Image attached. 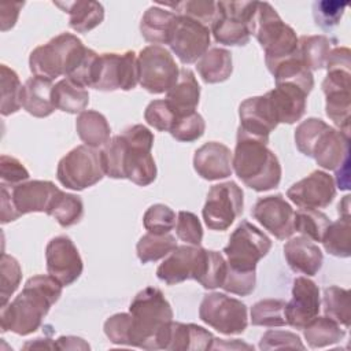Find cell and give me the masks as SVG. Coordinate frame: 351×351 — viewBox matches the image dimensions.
<instances>
[{
    "instance_id": "6da1fadb",
    "label": "cell",
    "mask_w": 351,
    "mask_h": 351,
    "mask_svg": "<svg viewBox=\"0 0 351 351\" xmlns=\"http://www.w3.org/2000/svg\"><path fill=\"white\" fill-rule=\"evenodd\" d=\"M62 288L63 285L49 274L30 277L18 296L1 306V330H11L21 336L36 332L52 304L59 300Z\"/></svg>"
},
{
    "instance_id": "7a4b0ae2",
    "label": "cell",
    "mask_w": 351,
    "mask_h": 351,
    "mask_svg": "<svg viewBox=\"0 0 351 351\" xmlns=\"http://www.w3.org/2000/svg\"><path fill=\"white\" fill-rule=\"evenodd\" d=\"M267 143L269 140L254 137L237 129L232 167L236 176L256 192L277 188L281 181V165Z\"/></svg>"
},
{
    "instance_id": "3957f363",
    "label": "cell",
    "mask_w": 351,
    "mask_h": 351,
    "mask_svg": "<svg viewBox=\"0 0 351 351\" xmlns=\"http://www.w3.org/2000/svg\"><path fill=\"white\" fill-rule=\"evenodd\" d=\"M129 313L132 315L130 347L159 350L158 337L173 321V310L163 292L155 287L144 288L132 300Z\"/></svg>"
},
{
    "instance_id": "277c9868",
    "label": "cell",
    "mask_w": 351,
    "mask_h": 351,
    "mask_svg": "<svg viewBox=\"0 0 351 351\" xmlns=\"http://www.w3.org/2000/svg\"><path fill=\"white\" fill-rule=\"evenodd\" d=\"M325 67L328 70L322 81L325 112L341 132L350 134L351 51L347 47L332 48Z\"/></svg>"
},
{
    "instance_id": "5b68a950",
    "label": "cell",
    "mask_w": 351,
    "mask_h": 351,
    "mask_svg": "<svg viewBox=\"0 0 351 351\" xmlns=\"http://www.w3.org/2000/svg\"><path fill=\"white\" fill-rule=\"evenodd\" d=\"M254 34L265 51V62L271 71L277 63L298 52V36L287 25L278 12L267 3L258 1L254 18L250 25Z\"/></svg>"
},
{
    "instance_id": "8992f818",
    "label": "cell",
    "mask_w": 351,
    "mask_h": 351,
    "mask_svg": "<svg viewBox=\"0 0 351 351\" xmlns=\"http://www.w3.org/2000/svg\"><path fill=\"white\" fill-rule=\"evenodd\" d=\"M126 141L125 178L138 186H147L156 178V165L151 154L154 134L144 125H133L121 133Z\"/></svg>"
},
{
    "instance_id": "52a82bcc",
    "label": "cell",
    "mask_w": 351,
    "mask_h": 351,
    "mask_svg": "<svg viewBox=\"0 0 351 351\" xmlns=\"http://www.w3.org/2000/svg\"><path fill=\"white\" fill-rule=\"evenodd\" d=\"M106 176L101 154L88 145H77L69 151L58 163V181L73 191L93 186Z\"/></svg>"
},
{
    "instance_id": "ba28073f",
    "label": "cell",
    "mask_w": 351,
    "mask_h": 351,
    "mask_svg": "<svg viewBox=\"0 0 351 351\" xmlns=\"http://www.w3.org/2000/svg\"><path fill=\"white\" fill-rule=\"evenodd\" d=\"M271 240L248 221H241L223 247L228 266L239 271H256V263L267 255Z\"/></svg>"
},
{
    "instance_id": "9c48e42d",
    "label": "cell",
    "mask_w": 351,
    "mask_h": 351,
    "mask_svg": "<svg viewBox=\"0 0 351 351\" xmlns=\"http://www.w3.org/2000/svg\"><path fill=\"white\" fill-rule=\"evenodd\" d=\"M138 84L149 93L167 92L178 80L180 69L166 48L160 45L144 47L137 55Z\"/></svg>"
},
{
    "instance_id": "30bf717a",
    "label": "cell",
    "mask_w": 351,
    "mask_h": 351,
    "mask_svg": "<svg viewBox=\"0 0 351 351\" xmlns=\"http://www.w3.org/2000/svg\"><path fill=\"white\" fill-rule=\"evenodd\" d=\"M199 318L223 335H240L248 325L247 306L219 292L204 295L199 307Z\"/></svg>"
},
{
    "instance_id": "8fae6325",
    "label": "cell",
    "mask_w": 351,
    "mask_h": 351,
    "mask_svg": "<svg viewBox=\"0 0 351 351\" xmlns=\"http://www.w3.org/2000/svg\"><path fill=\"white\" fill-rule=\"evenodd\" d=\"M84 45L82 41L71 33H60L47 44L36 47L29 56L30 71L36 77L49 81L64 75L73 53Z\"/></svg>"
},
{
    "instance_id": "7c38bea8",
    "label": "cell",
    "mask_w": 351,
    "mask_h": 351,
    "mask_svg": "<svg viewBox=\"0 0 351 351\" xmlns=\"http://www.w3.org/2000/svg\"><path fill=\"white\" fill-rule=\"evenodd\" d=\"M243 206L244 193L234 181L213 185L202 211L203 219L211 230H226L241 215Z\"/></svg>"
},
{
    "instance_id": "4fadbf2b",
    "label": "cell",
    "mask_w": 351,
    "mask_h": 351,
    "mask_svg": "<svg viewBox=\"0 0 351 351\" xmlns=\"http://www.w3.org/2000/svg\"><path fill=\"white\" fill-rule=\"evenodd\" d=\"M138 84V63L136 52L100 53L93 86L97 90H130Z\"/></svg>"
},
{
    "instance_id": "5bb4252c",
    "label": "cell",
    "mask_w": 351,
    "mask_h": 351,
    "mask_svg": "<svg viewBox=\"0 0 351 351\" xmlns=\"http://www.w3.org/2000/svg\"><path fill=\"white\" fill-rule=\"evenodd\" d=\"M218 16L210 32L217 43L241 47L248 44L251 33L248 29L250 5L247 1H217Z\"/></svg>"
},
{
    "instance_id": "9a60e30c",
    "label": "cell",
    "mask_w": 351,
    "mask_h": 351,
    "mask_svg": "<svg viewBox=\"0 0 351 351\" xmlns=\"http://www.w3.org/2000/svg\"><path fill=\"white\" fill-rule=\"evenodd\" d=\"M210 29L197 21L178 15L169 47L184 64L197 62L210 47Z\"/></svg>"
},
{
    "instance_id": "2e32d148",
    "label": "cell",
    "mask_w": 351,
    "mask_h": 351,
    "mask_svg": "<svg viewBox=\"0 0 351 351\" xmlns=\"http://www.w3.org/2000/svg\"><path fill=\"white\" fill-rule=\"evenodd\" d=\"M47 271L63 287L71 285L82 273L81 255L69 236L60 234L51 239L45 247Z\"/></svg>"
},
{
    "instance_id": "e0dca14e",
    "label": "cell",
    "mask_w": 351,
    "mask_h": 351,
    "mask_svg": "<svg viewBox=\"0 0 351 351\" xmlns=\"http://www.w3.org/2000/svg\"><path fill=\"white\" fill-rule=\"evenodd\" d=\"M335 196V180L322 170H314L307 177L291 185L287 191V197L300 208L328 207Z\"/></svg>"
},
{
    "instance_id": "ac0fdd59",
    "label": "cell",
    "mask_w": 351,
    "mask_h": 351,
    "mask_svg": "<svg viewBox=\"0 0 351 351\" xmlns=\"http://www.w3.org/2000/svg\"><path fill=\"white\" fill-rule=\"evenodd\" d=\"M251 214L278 240L289 239L295 232V211L280 193L259 197L254 204Z\"/></svg>"
},
{
    "instance_id": "d6986e66",
    "label": "cell",
    "mask_w": 351,
    "mask_h": 351,
    "mask_svg": "<svg viewBox=\"0 0 351 351\" xmlns=\"http://www.w3.org/2000/svg\"><path fill=\"white\" fill-rule=\"evenodd\" d=\"M204 251L206 248L200 245H177L158 266L156 277L167 285H174L191 278L196 280Z\"/></svg>"
},
{
    "instance_id": "ffe728a7",
    "label": "cell",
    "mask_w": 351,
    "mask_h": 351,
    "mask_svg": "<svg viewBox=\"0 0 351 351\" xmlns=\"http://www.w3.org/2000/svg\"><path fill=\"white\" fill-rule=\"evenodd\" d=\"M321 308L319 288L307 277H296L292 285V299L285 303L284 314L287 325L303 329Z\"/></svg>"
},
{
    "instance_id": "44dd1931",
    "label": "cell",
    "mask_w": 351,
    "mask_h": 351,
    "mask_svg": "<svg viewBox=\"0 0 351 351\" xmlns=\"http://www.w3.org/2000/svg\"><path fill=\"white\" fill-rule=\"evenodd\" d=\"M60 191L52 181L33 180L11 188V199L19 215L29 213L48 214Z\"/></svg>"
},
{
    "instance_id": "7402d4cb",
    "label": "cell",
    "mask_w": 351,
    "mask_h": 351,
    "mask_svg": "<svg viewBox=\"0 0 351 351\" xmlns=\"http://www.w3.org/2000/svg\"><path fill=\"white\" fill-rule=\"evenodd\" d=\"M239 129L258 138L269 140V134L277 128L278 122L266 96H252L239 106Z\"/></svg>"
},
{
    "instance_id": "603a6c76",
    "label": "cell",
    "mask_w": 351,
    "mask_h": 351,
    "mask_svg": "<svg viewBox=\"0 0 351 351\" xmlns=\"http://www.w3.org/2000/svg\"><path fill=\"white\" fill-rule=\"evenodd\" d=\"M265 96L278 123L292 125L304 115L308 95L293 84H276Z\"/></svg>"
},
{
    "instance_id": "cb8c5ba5",
    "label": "cell",
    "mask_w": 351,
    "mask_h": 351,
    "mask_svg": "<svg viewBox=\"0 0 351 351\" xmlns=\"http://www.w3.org/2000/svg\"><path fill=\"white\" fill-rule=\"evenodd\" d=\"M230 149L218 141H208L199 147L193 155L195 171L207 181H217L232 174Z\"/></svg>"
},
{
    "instance_id": "d4e9b609",
    "label": "cell",
    "mask_w": 351,
    "mask_h": 351,
    "mask_svg": "<svg viewBox=\"0 0 351 351\" xmlns=\"http://www.w3.org/2000/svg\"><path fill=\"white\" fill-rule=\"evenodd\" d=\"M313 158L325 170L339 169L350 159V134L329 126L317 141Z\"/></svg>"
},
{
    "instance_id": "484cf974",
    "label": "cell",
    "mask_w": 351,
    "mask_h": 351,
    "mask_svg": "<svg viewBox=\"0 0 351 351\" xmlns=\"http://www.w3.org/2000/svg\"><path fill=\"white\" fill-rule=\"evenodd\" d=\"M284 256L288 266L295 273L306 274L307 277L315 276L322 267L324 255L321 248L313 240L298 236L288 240L284 245Z\"/></svg>"
},
{
    "instance_id": "4316f807",
    "label": "cell",
    "mask_w": 351,
    "mask_h": 351,
    "mask_svg": "<svg viewBox=\"0 0 351 351\" xmlns=\"http://www.w3.org/2000/svg\"><path fill=\"white\" fill-rule=\"evenodd\" d=\"M214 336L211 332L196 324L170 322L166 347L165 350L171 351H206L211 350Z\"/></svg>"
},
{
    "instance_id": "83f0119b",
    "label": "cell",
    "mask_w": 351,
    "mask_h": 351,
    "mask_svg": "<svg viewBox=\"0 0 351 351\" xmlns=\"http://www.w3.org/2000/svg\"><path fill=\"white\" fill-rule=\"evenodd\" d=\"M199 99L200 86L193 71L188 67L180 69L177 82L166 92V100L176 112L177 118L195 112Z\"/></svg>"
},
{
    "instance_id": "f1b7e54d",
    "label": "cell",
    "mask_w": 351,
    "mask_h": 351,
    "mask_svg": "<svg viewBox=\"0 0 351 351\" xmlns=\"http://www.w3.org/2000/svg\"><path fill=\"white\" fill-rule=\"evenodd\" d=\"M52 81L41 77H30L22 85V107L36 118L49 117L55 111L52 101Z\"/></svg>"
},
{
    "instance_id": "f546056e",
    "label": "cell",
    "mask_w": 351,
    "mask_h": 351,
    "mask_svg": "<svg viewBox=\"0 0 351 351\" xmlns=\"http://www.w3.org/2000/svg\"><path fill=\"white\" fill-rule=\"evenodd\" d=\"M177 14L159 5L149 7L140 22V32L145 41L158 44H167L170 41L173 29L177 22Z\"/></svg>"
},
{
    "instance_id": "4dcf8cb0",
    "label": "cell",
    "mask_w": 351,
    "mask_h": 351,
    "mask_svg": "<svg viewBox=\"0 0 351 351\" xmlns=\"http://www.w3.org/2000/svg\"><path fill=\"white\" fill-rule=\"evenodd\" d=\"M55 5L69 14V25L77 33H86L92 30L104 19V8L99 1H56Z\"/></svg>"
},
{
    "instance_id": "1f68e13d",
    "label": "cell",
    "mask_w": 351,
    "mask_h": 351,
    "mask_svg": "<svg viewBox=\"0 0 351 351\" xmlns=\"http://www.w3.org/2000/svg\"><path fill=\"white\" fill-rule=\"evenodd\" d=\"M75 129L81 141L90 148H99L110 141L111 128L107 118L99 111L85 110L80 112Z\"/></svg>"
},
{
    "instance_id": "d6a6232c",
    "label": "cell",
    "mask_w": 351,
    "mask_h": 351,
    "mask_svg": "<svg viewBox=\"0 0 351 351\" xmlns=\"http://www.w3.org/2000/svg\"><path fill=\"white\" fill-rule=\"evenodd\" d=\"M196 69L206 84L223 82L233 71L232 53L219 47L208 48L207 52L197 60Z\"/></svg>"
},
{
    "instance_id": "836d02e7",
    "label": "cell",
    "mask_w": 351,
    "mask_h": 351,
    "mask_svg": "<svg viewBox=\"0 0 351 351\" xmlns=\"http://www.w3.org/2000/svg\"><path fill=\"white\" fill-rule=\"evenodd\" d=\"M52 101L55 108L63 112L80 114L85 111L89 103V93L84 86L74 84L69 78H63L53 85Z\"/></svg>"
},
{
    "instance_id": "e575fe53",
    "label": "cell",
    "mask_w": 351,
    "mask_h": 351,
    "mask_svg": "<svg viewBox=\"0 0 351 351\" xmlns=\"http://www.w3.org/2000/svg\"><path fill=\"white\" fill-rule=\"evenodd\" d=\"M270 73L274 75L276 84H293L302 88L307 95L314 88L313 73L300 60L298 52L277 63Z\"/></svg>"
},
{
    "instance_id": "d590c367",
    "label": "cell",
    "mask_w": 351,
    "mask_h": 351,
    "mask_svg": "<svg viewBox=\"0 0 351 351\" xmlns=\"http://www.w3.org/2000/svg\"><path fill=\"white\" fill-rule=\"evenodd\" d=\"M303 333L311 348H322L336 344L346 336V330L341 325L326 315L314 317L303 328Z\"/></svg>"
},
{
    "instance_id": "8d00e7d4",
    "label": "cell",
    "mask_w": 351,
    "mask_h": 351,
    "mask_svg": "<svg viewBox=\"0 0 351 351\" xmlns=\"http://www.w3.org/2000/svg\"><path fill=\"white\" fill-rule=\"evenodd\" d=\"M330 49L332 40L324 34L302 36L298 40L299 58L310 71L325 67Z\"/></svg>"
},
{
    "instance_id": "74e56055",
    "label": "cell",
    "mask_w": 351,
    "mask_h": 351,
    "mask_svg": "<svg viewBox=\"0 0 351 351\" xmlns=\"http://www.w3.org/2000/svg\"><path fill=\"white\" fill-rule=\"evenodd\" d=\"M325 251L337 258L351 255V222L350 217H340L330 222L321 240Z\"/></svg>"
},
{
    "instance_id": "f35d334b",
    "label": "cell",
    "mask_w": 351,
    "mask_h": 351,
    "mask_svg": "<svg viewBox=\"0 0 351 351\" xmlns=\"http://www.w3.org/2000/svg\"><path fill=\"white\" fill-rule=\"evenodd\" d=\"M177 247L176 237L170 233L155 234L147 233L140 237L136 245L137 258L141 263L156 262L165 256H167Z\"/></svg>"
},
{
    "instance_id": "ab89813d",
    "label": "cell",
    "mask_w": 351,
    "mask_h": 351,
    "mask_svg": "<svg viewBox=\"0 0 351 351\" xmlns=\"http://www.w3.org/2000/svg\"><path fill=\"white\" fill-rule=\"evenodd\" d=\"M324 313L326 317L335 319L344 328L350 326L351 322V303L350 291L337 285H330L324 289L322 296Z\"/></svg>"
},
{
    "instance_id": "60d3db41",
    "label": "cell",
    "mask_w": 351,
    "mask_h": 351,
    "mask_svg": "<svg viewBox=\"0 0 351 351\" xmlns=\"http://www.w3.org/2000/svg\"><path fill=\"white\" fill-rule=\"evenodd\" d=\"M48 215L53 217L62 228L78 223L84 215V202L74 193L60 191L55 197Z\"/></svg>"
},
{
    "instance_id": "b9f144b4",
    "label": "cell",
    "mask_w": 351,
    "mask_h": 351,
    "mask_svg": "<svg viewBox=\"0 0 351 351\" xmlns=\"http://www.w3.org/2000/svg\"><path fill=\"white\" fill-rule=\"evenodd\" d=\"M330 222L329 217L317 208H300L295 213L293 228L304 237L321 243Z\"/></svg>"
},
{
    "instance_id": "7bdbcfd3",
    "label": "cell",
    "mask_w": 351,
    "mask_h": 351,
    "mask_svg": "<svg viewBox=\"0 0 351 351\" xmlns=\"http://www.w3.org/2000/svg\"><path fill=\"white\" fill-rule=\"evenodd\" d=\"M0 90H1V115L8 117L22 107V84L18 74L7 64L0 66Z\"/></svg>"
},
{
    "instance_id": "ee69618b",
    "label": "cell",
    "mask_w": 351,
    "mask_h": 351,
    "mask_svg": "<svg viewBox=\"0 0 351 351\" xmlns=\"http://www.w3.org/2000/svg\"><path fill=\"white\" fill-rule=\"evenodd\" d=\"M226 261L221 252L206 250L196 281L206 289L221 288L226 276Z\"/></svg>"
},
{
    "instance_id": "f6af8a7d",
    "label": "cell",
    "mask_w": 351,
    "mask_h": 351,
    "mask_svg": "<svg viewBox=\"0 0 351 351\" xmlns=\"http://www.w3.org/2000/svg\"><path fill=\"white\" fill-rule=\"evenodd\" d=\"M285 302L281 299H263L251 307V324L255 326H285Z\"/></svg>"
},
{
    "instance_id": "bcb514c9",
    "label": "cell",
    "mask_w": 351,
    "mask_h": 351,
    "mask_svg": "<svg viewBox=\"0 0 351 351\" xmlns=\"http://www.w3.org/2000/svg\"><path fill=\"white\" fill-rule=\"evenodd\" d=\"M174 8L177 15L188 16L193 21L200 22L202 25L211 29L213 23L215 22L219 11L217 1H208V0H186L180 1L176 4H165Z\"/></svg>"
},
{
    "instance_id": "7dc6e473",
    "label": "cell",
    "mask_w": 351,
    "mask_h": 351,
    "mask_svg": "<svg viewBox=\"0 0 351 351\" xmlns=\"http://www.w3.org/2000/svg\"><path fill=\"white\" fill-rule=\"evenodd\" d=\"M125 151H126V141L122 134H117L104 145L100 151L101 162L106 176L121 180L125 178L123 162H125Z\"/></svg>"
},
{
    "instance_id": "c3c4849f",
    "label": "cell",
    "mask_w": 351,
    "mask_h": 351,
    "mask_svg": "<svg viewBox=\"0 0 351 351\" xmlns=\"http://www.w3.org/2000/svg\"><path fill=\"white\" fill-rule=\"evenodd\" d=\"M329 128V125L319 118H307L302 121L295 130V144L296 148L306 156L313 158V151L322 136V133Z\"/></svg>"
},
{
    "instance_id": "681fc988",
    "label": "cell",
    "mask_w": 351,
    "mask_h": 351,
    "mask_svg": "<svg viewBox=\"0 0 351 351\" xmlns=\"http://www.w3.org/2000/svg\"><path fill=\"white\" fill-rule=\"evenodd\" d=\"M0 299L1 306H4L5 303H8L10 298L16 291L22 280V269L19 262L5 252L1 254L0 259Z\"/></svg>"
},
{
    "instance_id": "f907efd6",
    "label": "cell",
    "mask_w": 351,
    "mask_h": 351,
    "mask_svg": "<svg viewBox=\"0 0 351 351\" xmlns=\"http://www.w3.org/2000/svg\"><path fill=\"white\" fill-rule=\"evenodd\" d=\"M143 225L149 233H169L176 226V213L166 204H152L144 213Z\"/></svg>"
},
{
    "instance_id": "816d5d0a",
    "label": "cell",
    "mask_w": 351,
    "mask_h": 351,
    "mask_svg": "<svg viewBox=\"0 0 351 351\" xmlns=\"http://www.w3.org/2000/svg\"><path fill=\"white\" fill-rule=\"evenodd\" d=\"M206 130V122L199 112L178 117L170 130L173 138L181 143H192L199 140Z\"/></svg>"
},
{
    "instance_id": "f5cc1de1",
    "label": "cell",
    "mask_w": 351,
    "mask_h": 351,
    "mask_svg": "<svg viewBox=\"0 0 351 351\" xmlns=\"http://www.w3.org/2000/svg\"><path fill=\"white\" fill-rule=\"evenodd\" d=\"M144 119L149 126L159 132H170L177 119V115L166 99H159L152 100L147 106L144 111Z\"/></svg>"
},
{
    "instance_id": "db71d44e",
    "label": "cell",
    "mask_w": 351,
    "mask_h": 351,
    "mask_svg": "<svg viewBox=\"0 0 351 351\" xmlns=\"http://www.w3.org/2000/svg\"><path fill=\"white\" fill-rule=\"evenodd\" d=\"M347 5V1L337 0L315 1L313 5V15L315 23L324 30L335 27L340 22Z\"/></svg>"
},
{
    "instance_id": "11a10c76",
    "label": "cell",
    "mask_w": 351,
    "mask_h": 351,
    "mask_svg": "<svg viewBox=\"0 0 351 351\" xmlns=\"http://www.w3.org/2000/svg\"><path fill=\"white\" fill-rule=\"evenodd\" d=\"M132 315L130 313H117L106 319L104 333L112 344L130 346Z\"/></svg>"
},
{
    "instance_id": "9f6ffc18",
    "label": "cell",
    "mask_w": 351,
    "mask_h": 351,
    "mask_svg": "<svg viewBox=\"0 0 351 351\" xmlns=\"http://www.w3.org/2000/svg\"><path fill=\"white\" fill-rule=\"evenodd\" d=\"M176 233L177 237L186 244L200 245L203 239V228L197 215L191 211H180L176 222Z\"/></svg>"
},
{
    "instance_id": "6f0895ef",
    "label": "cell",
    "mask_w": 351,
    "mask_h": 351,
    "mask_svg": "<svg viewBox=\"0 0 351 351\" xmlns=\"http://www.w3.org/2000/svg\"><path fill=\"white\" fill-rule=\"evenodd\" d=\"M255 282H256V271H239L228 266L226 276L221 288L226 292H230L239 296H248L255 289Z\"/></svg>"
},
{
    "instance_id": "680465c9",
    "label": "cell",
    "mask_w": 351,
    "mask_h": 351,
    "mask_svg": "<svg viewBox=\"0 0 351 351\" xmlns=\"http://www.w3.org/2000/svg\"><path fill=\"white\" fill-rule=\"evenodd\" d=\"M29 180L27 169L16 158L1 155L0 158V182L1 185L14 188Z\"/></svg>"
},
{
    "instance_id": "91938a15",
    "label": "cell",
    "mask_w": 351,
    "mask_h": 351,
    "mask_svg": "<svg viewBox=\"0 0 351 351\" xmlns=\"http://www.w3.org/2000/svg\"><path fill=\"white\" fill-rule=\"evenodd\" d=\"M261 350H277V348H299L304 350L300 337L296 333L287 330H267L261 341Z\"/></svg>"
},
{
    "instance_id": "94428289",
    "label": "cell",
    "mask_w": 351,
    "mask_h": 351,
    "mask_svg": "<svg viewBox=\"0 0 351 351\" xmlns=\"http://www.w3.org/2000/svg\"><path fill=\"white\" fill-rule=\"evenodd\" d=\"M0 208H1V213H0L1 223H8L21 217L11 199V189L5 185H1V189H0Z\"/></svg>"
},
{
    "instance_id": "6125c7cd",
    "label": "cell",
    "mask_w": 351,
    "mask_h": 351,
    "mask_svg": "<svg viewBox=\"0 0 351 351\" xmlns=\"http://www.w3.org/2000/svg\"><path fill=\"white\" fill-rule=\"evenodd\" d=\"M25 3H7L0 5V23H1V32H7L11 27H14L19 11L23 7Z\"/></svg>"
},
{
    "instance_id": "be15d7a7",
    "label": "cell",
    "mask_w": 351,
    "mask_h": 351,
    "mask_svg": "<svg viewBox=\"0 0 351 351\" xmlns=\"http://www.w3.org/2000/svg\"><path fill=\"white\" fill-rule=\"evenodd\" d=\"M55 347L58 350H89V344L84 339L75 336H60L55 341Z\"/></svg>"
},
{
    "instance_id": "e7e4bbea",
    "label": "cell",
    "mask_w": 351,
    "mask_h": 351,
    "mask_svg": "<svg viewBox=\"0 0 351 351\" xmlns=\"http://www.w3.org/2000/svg\"><path fill=\"white\" fill-rule=\"evenodd\" d=\"M336 171V182L337 186L343 191L350 188V159H347Z\"/></svg>"
},
{
    "instance_id": "03108f58",
    "label": "cell",
    "mask_w": 351,
    "mask_h": 351,
    "mask_svg": "<svg viewBox=\"0 0 351 351\" xmlns=\"http://www.w3.org/2000/svg\"><path fill=\"white\" fill-rule=\"evenodd\" d=\"M23 348H56L55 341L52 343L51 339H36L34 343H26Z\"/></svg>"
},
{
    "instance_id": "003e7915",
    "label": "cell",
    "mask_w": 351,
    "mask_h": 351,
    "mask_svg": "<svg viewBox=\"0 0 351 351\" xmlns=\"http://www.w3.org/2000/svg\"><path fill=\"white\" fill-rule=\"evenodd\" d=\"M337 213L340 217H350V195H346L337 204Z\"/></svg>"
}]
</instances>
